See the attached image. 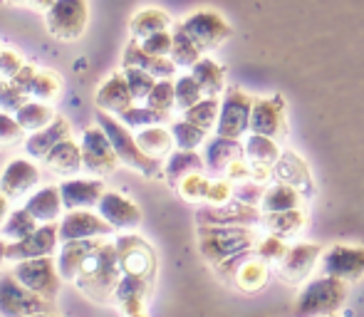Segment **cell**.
<instances>
[{
    "mask_svg": "<svg viewBox=\"0 0 364 317\" xmlns=\"http://www.w3.org/2000/svg\"><path fill=\"white\" fill-rule=\"evenodd\" d=\"M124 278L117 255L114 240H102L100 248L85 260L80 275L75 278V288L95 303H107L114 298L117 285Z\"/></svg>",
    "mask_w": 364,
    "mask_h": 317,
    "instance_id": "6da1fadb",
    "label": "cell"
},
{
    "mask_svg": "<svg viewBox=\"0 0 364 317\" xmlns=\"http://www.w3.org/2000/svg\"><path fill=\"white\" fill-rule=\"evenodd\" d=\"M95 119H97V124L105 129V134L109 136L112 146H114V154L119 156V161L124 163V166L144 173L146 178H161L164 176L161 158H151L149 154H144L141 146L136 144V136L132 134V129L124 124V122L114 119V114L102 112V109L95 112Z\"/></svg>",
    "mask_w": 364,
    "mask_h": 317,
    "instance_id": "7a4b0ae2",
    "label": "cell"
},
{
    "mask_svg": "<svg viewBox=\"0 0 364 317\" xmlns=\"http://www.w3.org/2000/svg\"><path fill=\"white\" fill-rule=\"evenodd\" d=\"M258 245V233L248 226H198V250L208 263L216 265L248 253Z\"/></svg>",
    "mask_w": 364,
    "mask_h": 317,
    "instance_id": "3957f363",
    "label": "cell"
},
{
    "mask_svg": "<svg viewBox=\"0 0 364 317\" xmlns=\"http://www.w3.org/2000/svg\"><path fill=\"white\" fill-rule=\"evenodd\" d=\"M347 300V283L330 275L310 280L297 295L295 315L297 317H332L342 310Z\"/></svg>",
    "mask_w": 364,
    "mask_h": 317,
    "instance_id": "277c9868",
    "label": "cell"
},
{
    "mask_svg": "<svg viewBox=\"0 0 364 317\" xmlns=\"http://www.w3.org/2000/svg\"><path fill=\"white\" fill-rule=\"evenodd\" d=\"M43 313H55L53 300L40 298L25 288L13 273L0 275V315L3 317H33Z\"/></svg>",
    "mask_w": 364,
    "mask_h": 317,
    "instance_id": "5b68a950",
    "label": "cell"
},
{
    "mask_svg": "<svg viewBox=\"0 0 364 317\" xmlns=\"http://www.w3.org/2000/svg\"><path fill=\"white\" fill-rule=\"evenodd\" d=\"M178 25L201 48V53H211V50L220 48L233 35L230 23L216 10H193Z\"/></svg>",
    "mask_w": 364,
    "mask_h": 317,
    "instance_id": "8992f818",
    "label": "cell"
},
{
    "mask_svg": "<svg viewBox=\"0 0 364 317\" xmlns=\"http://www.w3.org/2000/svg\"><path fill=\"white\" fill-rule=\"evenodd\" d=\"M114 248L119 255L122 273L132 278H141L154 285L156 278V253L141 236L136 233H122L114 238Z\"/></svg>",
    "mask_w": 364,
    "mask_h": 317,
    "instance_id": "52a82bcc",
    "label": "cell"
},
{
    "mask_svg": "<svg viewBox=\"0 0 364 317\" xmlns=\"http://www.w3.org/2000/svg\"><path fill=\"white\" fill-rule=\"evenodd\" d=\"M25 288L38 293L45 300H55L63 288V275L58 270V260L53 255L48 258H33V260H20L15 268L10 270Z\"/></svg>",
    "mask_w": 364,
    "mask_h": 317,
    "instance_id": "ba28073f",
    "label": "cell"
},
{
    "mask_svg": "<svg viewBox=\"0 0 364 317\" xmlns=\"http://www.w3.org/2000/svg\"><path fill=\"white\" fill-rule=\"evenodd\" d=\"M216 270H218V275L230 280V283L238 290H243V293H258V290H263L265 285H268V278H270L268 263H265L258 253H253V250L225 260V263L216 265Z\"/></svg>",
    "mask_w": 364,
    "mask_h": 317,
    "instance_id": "9c48e42d",
    "label": "cell"
},
{
    "mask_svg": "<svg viewBox=\"0 0 364 317\" xmlns=\"http://www.w3.org/2000/svg\"><path fill=\"white\" fill-rule=\"evenodd\" d=\"M250 114H253V97L245 95L240 87H228L223 100H220L216 134L228 136V139H240L250 129Z\"/></svg>",
    "mask_w": 364,
    "mask_h": 317,
    "instance_id": "30bf717a",
    "label": "cell"
},
{
    "mask_svg": "<svg viewBox=\"0 0 364 317\" xmlns=\"http://www.w3.org/2000/svg\"><path fill=\"white\" fill-rule=\"evenodd\" d=\"M45 23L50 35L63 43L82 38L87 28V0H55L53 8L45 10Z\"/></svg>",
    "mask_w": 364,
    "mask_h": 317,
    "instance_id": "8fae6325",
    "label": "cell"
},
{
    "mask_svg": "<svg viewBox=\"0 0 364 317\" xmlns=\"http://www.w3.org/2000/svg\"><path fill=\"white\" fill-rule=\"evenodd\" d=\"M82 161H85V168L95 176H109L114 173V168L119 166V156L114 154V146H112L109 136L105 134L100 124H92L82 131Z\"/></svg>",
    "mask_w": 364,
    "mask_h": 317,
    "instance_id": "7c38bea8",
    "label": "cell"
},
{
    "mask_svg": "<svg viewBox=\"0 0 364 317\" xmlns=\"http://www.w3.org/2000/svg\"><path fill=\"white\" fill-rule=\"evenodd\" d=\"M58 248H60V226L58 223H40L28 238L8 243L5 260L20 263V260L48 258V255H53Z\"/></svg>",
    "mask_w": 364,
    "mask_h": 317,
    "instance_id": "4fadbf2b",
    "label": "cell"
},
{
    "mask_svg": "<svg viewBox=\"0 0 364 317\" xmlns=\"http://www.w3.org/2000/svg\"><path fill=\"white\" fill-rule=\"evenodd\" d=\"M322 275H330L342 283H357L364 278V248L355 245H332L322 253Z\"/></svg>",
    "mask_w": 364,
    "mask_h": 317,
    "instance_id": "5bb4252c",
    "label": "cell"
},
{
    "mask_svg": "<svg viewBox=\"0 0 364 317\" xmlns=\"http://www.w3.org/2000/svg\"><path fill=\"white\" fill-rule=\"evenodd\" d=\"M60 243H70V240H92V238H109L114 228L100 216V213L90 211V208H77L68 211L60 218Z\"/></svg>",
    "mask_w": 364,
    "mask_h": 317,
    "instance_id": "9a60e30c",
    "label": "cell"
},
{
    "mask_svg": "<svg viewBox=\"0 0 364 317\" xmlns=\"http://www.w3.org/2000/svg\"><path fill=\"white\" fill-rule=\"evenodd\" d=\"M250 134L270 136V139H283L288 134L285 124V100L280 95L260 97L253 100V114H250Z\"/></svg>",
    "mask_w": 364,
    "mask_h": 317,
    "instance_id": "2e32d148",
    "label": "cell"
},
{
    "mask_svg": "<svg viewBox=\"0 0 364 317\" xmlns=\"http://www.w3.org/2000/svg\"><path fill=\"white\" fill-rule=\"evenodd\" d=\"M198 226H258L263 223V213L255 206L240 201H228L223 206H206L196 211Z\"/></svg>",
    "mask_w": 364,
    "mask_h": 317,
    "instance_id": "e0dca14e",
    "label": "cell"
},
{
    "mask_svg": "<svg viewBox=\"0 0 364 317\" xmlns=\"http://www.w3.org/2000/svg\"><path fill=\"white\" fill-rule=\"evenodd\" d=\"M322 258V248L317 243H297L290 245L285 258L278 263V275L288 285H300L302 280L310 278L317 260Z\"/></svg>",
    "mask_w": 364,
    "mask_h": 317,
    "instance_id": "ac0fdd59",
    "label": "cell"
},
{
    "mask_svg": "<svg viewBox=\"0 0 364 317\" xmlns=\"http://www.w3.org/2000/svg\"><path fill=\"white\" fill-rule=\"evenodd\" d=\"M40 183V168L30 158L15 156L0 171V191L8 198H23Z\"/></svg>",
    "mask_w": 364,
    "mask_h": 317,
    "instance_id": "d6986e66",
    "label": "cell"
},
{
    "mask_svg": "<svg viewBox=\"0 0 364 317\" xmlns=\"http://www.w3.org/2000/svg\"><path fill=\"white\" fill-rule=\"evenodd\" d=\"M97 213L109 223L114 231H134L141 223V208L132 198L117 191H105L97 203Z\"/></svg>",
    "mask_w": 364,
    "mask_h": 317,
    "instance_id": "ffe728a7",
    "label": "cell"
},
{
    "mask_svg": "<svg viewBox=\"0 0 364 317\" xmlns=\"http://www.w3.org/2000/svg\"><path fill=\"white\" fill-rule=\"evenodd\" d=\"M68 139H73V127H70V122L65 119L63 114H58L55 122H50L45 129H38V131H33V134H28V139L23 141L25 154L38 161V158L48 156L60 141H68Z\"/></svg>",
    "mask_w": 364,
    "mask_h": 317,
    "instance_id": "44dd1931",
    "label": "cell"
},
{
    "mask_svg": "<svg viewBox=\"0 0 364 317\" xmlns=\"http://www.w3.org/2000/svg\"><path fill=\"white\" fill-rule=\"evenodd\" d=\"M95 107L117 117L129 109V107H134V97H132V90H129V85H127L124 72H114L102 82L95 95Z\"/></svg>",
    "mask_w": 364,
    "mask_h": 317,
    "instance_id": "7402d4cb",
    "label": "cell"
},
{
    "mask_svg": "<svg viewBox=\"0 0 364 317\" xmlns=\"http://www.w3.org/2000/svg\"><path fill=\"white\" fill-rule=\"evenodd\" d=\"M65 211H77V208H97L100 198L105 196V183L100 178H68L60 183Z\"/></svg>",
    "mask_w": 364,
    "mask_h": 317,
    "instance_id": "603a6c76",
    "label": "cell"
},
{
    "mask_svg": "<svg viewBox=\"0 0 364 317\" xmlns=\"http://www.w3.org/2000/svg\"><path fill=\"white\" fill-rule=\"evenodd\" d=\"M151 283L141 278H132V275H124L117 285L114 293V303L119 305V310L124 313V317H149L146 315V298L151 295Z\"/></svg>",
    "mask_w": 364,
    "mask_h": 317,
    "instance_id": "cb8c5ba5",
    "label": "cell"
},
{
    "mask_svg": "<svg viewBox=\"0 0 364 317\" xmlns=\"http://www.w3.org/2000/svg\"><path fill=\"white\" fill-rule=\"evenodd\" d=\"M122 68H139L146 70L149 75H154L156 80H171L176 75V65L171 58H156V55H149L141 48L139 40L132 38V43L122 53Z\"/></svg>",
    "mask_w": 364,
    "mask_h": 317,
    "instance_id": "d4e9b609",
    "label": "cell"
},
{
    "mask_svg": "<svg viewBox=\"0 0 364 317\" xmlns=\"http://www.w3.org/2000/svg\"><path fill=\"white\" fill-rule=\"evenodd\" d=\"M105 238H92V240H70V243H60L58 253V270L63 275V280L75 283V278L80 275L85 260L100 248V243Z\"/></svg>",
    "mask_w": 364,
    "mask_h": 317,
    "instance_id": "484cf974",
    "label": "cell"
},
{
    "mask_svg": "<svg viewBox=\"0 0 364 317\" xmlns=\"http://www.w3.org/2000/svg\"><path fill=\"white\" fill-rule=\"evenodd\" d=\"M25 208L35 216L38 223H58L65 216V203H63V193L60 186H43L35 193H30Z\"/></svg>",
    "mask_w": 364,
    "mask_h": 317,
    "instance_id": "4316f807",
    "label": "cell"
},
{
    "mask_svg": "<svg viewBox=\"0 0 364 317\" xmlns=\"http://www.w3.org/2000/svg\"><path fill=\"white\" fill-rule=\"evenodd\" d=\"M43 161L50 171L58 173V176H65V178H73L85 168V161H82V146L77 144L75 139L60 141Z\"/></svg>",
    "mask_w": 364,
    "mask_h": 317,
    "instance_id": "83f0119b",
    "label": "cell"
},
{
    "mask_svg": "<svg viewBox=\"0 0 364 317\" xmlns=\"http://www.w3.org/2000/svg\"><path fill=\"white\" fill-rule=\"evenodd\" d=\"M273 176L278 178V181L292 183L295 188H300L302 196H310L312 188H315L312 186V176H310L307 163L297 154H292V151H283V154H280L278 163L273 166Z\"/></svg>",
    "mask_w": 364,
    "mask_h": 317,
    "instance_id": "f1b7e54d",
    "label": "cell"
},
{
    "mask_svg": "<svg viewBox=\"0 0 364 317\" xmlns=\"http://www.w3.org/2000/svg\"><path fill=\"white\" fill-rule=\"evenodd\" d=\"M245 154V146L238 139H228V136H213L211 141H206V168L213 173H225V168Z\"/></svg>",
    "mask_w": 364,
    "mask_h": 317,
    "instance_id": "f546056e",
    "label": "cell"
},
{
    "mask_svg": "<svg viewBox=\"0 0 364 317\" xmlns=\"http://www.w3.org/2000/svg\"><path fill=\"white\" fill-rule=\"evenodd\" d=\"M206 168V161H203L201 154L196 151H183V149H176L173 154H168L166 158V166H164V178L168 181V186L176 188L178 181L191 173H203Z\"/></svg>",
    "mask_w": 364,
    "mask_h": 317,
    "instance_id": "4dcf8cb0",
    "label": "cell"
},
{
    "mask_svg": "<svg viewBox=\"0 0 364 317\" xmlns=\"http://www.w3.org/2000/svg\"><path fill=\"white\" fill-rule=\"evenodd\" d=\"M173 20L166 10L161 8H144L139 13H134V18L129 20V33L134 40H146L154 33H164V30H171Z\"/></svg>",
    "mask_w": 364,
    "mask_h": 317,
    "instance_id": "1f68e13d",
    "label": "cell"
},
{
    "mask_svg": "<svg viewBox=\"0 0 364 317\" xmlns=\"http://www.w3.org/2000/svg\"><path fill=\"white\" fill-rule=\"evenodd\" d=\"M302 191L295 188L292 183H273L270 188H265L263 201H260V208L263 213H283V211H292V208H300L302 203Z\"/></svg>",
    "mask_w": 364,
    "mask_h": 317,
    "instance_id": "d6a6232c",
    "label": "cell"
},
{
    "mask_svg": "<svg viewBox=\"0 0 364 317\" xmlns=\"http://www.w3.org/2000/svg\"><path fill=\"white\" fill-rule=\"evenodd\" d=\"M191 75H193V80L201 85V90L206 97H218L220 92H223L225 68L223 65H218L213 58H206V55H203V58L191 68Z\"/></svg>",
    "mask_w": 364,
    "mask_h": 317,
    "instance_id": "836d02e7",
    "label": "cell"
},
{
    "mask_svg": "<svg viewBox=\"0 0 364 317\" xmlns=\"http://www.w3.org/2000/svg\"><path fill=\"white\" fill-rule=\"evenodd\" d=\"M136 144L141 146V151L149 154L151 158H164L171 154V149L176 144H173V134L171 129H166V127H146V129H139L136 131Z\"/></svg>",
    "mask_w": 364,
    "mask_h": 317,
    "instance_id": "e575fe53",
    "label": "cell"
},
{
    "mask_svg": "<svg viewBox=\"0 0 364 317\" xmlns=\"http://www.w3.org/2000/svg\"><path fill=\"white\" fill-rule=\"evenodd\" d=\"M55 117H58L55 107L45 104V102H38V100L25 102V104L15 112V119H18V124L23 127L28 134H33V131H38V129H45L50 122H55Z\"/></svg>",
    "mask_w": 364,
    "mask_h": 317,
    "instance_id": "d590c367",
    "label": "cell"
},
{
    "mask_svg": "<svg viewBox=\"0 0 364 317\" xmlns=\"http://www.w3.org/2000/svg\"><path fill=\"white\" fill-rule=\"evenodd\" d=\"M171 35H173V45H171V55H168V58L173 60L176 68H193V65L203 58L201 48L183 33V28L178 23H173Z\"/></svg>",
    "mask_w": 364,
    "mask_h": 317,
    "instance_id": "8d00e7d4",
    "label": "cell"
},
{
    "mask_svg": "<svg viewBox=\"0 0 364 317\" xmlns=\"http://www.w3.org/2000/svg\"><path fill=\"white\" fill-rule=\"evenodd\" d=\"M305 213L300 208H292V211H283V213H263V223L273 236L280 238H290L295 233H300L305 228Z\"/></svg>",
    "mask_w": 364,
    "mask_h": 317,
    "instance_id": "74e56055",
    "label": "cell"
},
{
    "mask_svg": "<svg viewBox=\"0 0 364 317\" xmlns=\"http://www.w3.org/2000/svg\"><path fill=\"white\" fill-rule=\"evenodd\" d=\"M40 223L35 221V216L28 211V208H15V211L8 213L5 223L0 226V238H5L8 243H15V240H23L28 238L30 233L38 228Z\"/></svg>",
    "mask_w": 364,
    "mask_h": 317,
    "instance_id": "f35d334b",
    "label": "cell"
},
{
    "mask_svg": "<svg viewBox=\"0 0 364 317\" xmlns=\"http://www.w3.org/2000/svg\"><path fill=\"white\" fill-rule=\"evenodd\" d=\"M280 146L275 139L270 136H260V134H250L245 141V158L250 163H265V166H275L280 158Z\"/></svg>",
    "mask_w": 364,
    "mask_h": 317,
    "instance_id": "ab89813d",
    "label": "cell"
},
{
    "mask_svg": "<svg viewBox=\"0 0 364 317\" xmlns=\"http://www.w3.org/2000/svg\"><path fill=\"white\" fill-rule=\"evenodd\" d=\"M60 90H63V77L58 72H53V70H38L25 92H28L30 100L50 102L60 95Z\"/></svg>",
    "mask_w": 364,
    "mask_h": 317,
    "instance_id": "60d3db41",
    "label": "cell"
},
{
    "mask_svg": "<svg viewBox=\"0 0 364 317\" xmlns=\"http://www.w3.org/2000/svg\"><path fill=\"white\" fill-rule=\"evenodd\" d=\"M218 114H220V100L218 97H203V100L196 102L191 109L183 112V119L208 131L218 124Z\"/></svg>",
    "mask_w": 364,
    "mask_h": 317,
    "instance_id": "b9f144b4",
    "label": "cell"
},
{
    "mask_svg": "<svg viewBox=\"0 0 364 317\" xmlns=\"http://www.w3.org/2000/svg\"><path fill=\"white\" fill-rule=\"evenodd\" d=\"M119 122H124L129 129H146V127H159L164 122H171V114H164V112L151 109L149 104L144 107H129L127 112L119 114Z\"/></svg>",
    "mask_w": 364,
    "mask_h": 317,
    "instance_id": "7bdbcfd3",
    "label": "cell"
},
{
    "mask_svg": "<svg viewBox=\"0 0 364 317\" xmlns=\"http://www.w3.org/2000/svg\"><path fill=\"white\" fill-rule=\"evenodd\" d=\"M171 134H173V144H176V149H183V151H196L198 146L206 141V129H201V127L191 124V122H186L181 117L178 122H173L171 124Z\"/></svg>",
    "mask_w": 364,
    "mask_h": 317,
    "instance_id": "ee69618b",
    "label": "cell"
},
{
    "mask_svg": "<svg viewBox=\"0 0 364 317\" xmlns=\"http://www.w3.org/2000/svg\"><path fill=\"white\" fill-rule=\"evenodd\" d=\"M173 90H176V107L181 112L191 109L196 102H201L203 97H206V95H203V90H201V85L193 80L191 72L181 75V77L173 80Z\"/></svg>",
    "mask_w": 364,
    "mask_h": 317,
    "instance_id": "f6af8a7d",
    "label": "cell"
},
{
    "mask_svg": "<svg viewBox=\"0 0 364 317\" xmlns=\"http://www.w3.org/2000/svg\"><path fill=\"white\" fill-rule=\"evenodd\" d=\"M122 72H124L134 102H146V97L151 95V90L156 87L159 80L154 77V75H149L146 70H139V68H124Z\"/></svg>",
    "mask_w": 364,
    "mask_h": 317,
    "instance_id": "bcb514c9",
    "label": "cell"
},
{
    "mask_svg": "<svg viewBox=\"0 0 364 317\" xmlns=\"http://www.w3.org/2000/svg\"><path fill=\"white\" fill-rule=\"evenodd\" d=\"M146 104L164 114H171V109L176 107V90H173L171 80H159L156 87L151 90V95L146 97Z\"/></svg>",
    "mask_w": 364,
    "mask_h": 317,
    "instance_id": "7dc6e473",
    "label": "cell"
},
{
    "mask_svg": "<svg viewBox=\"0 0 364 317\" xmlns=\"http://www.w3.org/2000/svg\"><path fill=\"white\" fill-rule=\"evenodd\" d=\"M208 186H211V178H206L203 173H191V176L178 181L176 191H178V196L186 198V201L198 203V201H206Z\"/></svg>",
    "mask_w": 364,
    "mask_h": 317,
    "instance_id": "c3c4849f",
    "label": "cell"
},
{
    "mask_svg": "<svg viewBox=\"0 0 364 317\" xmlns=\"http://www.w3.org/2000/svg\"><path fill=\"white\" fill-rule=\"evenodd\" d=\"M25 102H30L28 92L20 90L13 80H0V109L8 112V114H15Z\"/></svg>",
    "mask_w": 364,
    "mask_h": 317,
    "instance_id": "681fc988",
    "label": "cell"
},
{
    "mask_svg": "<svg viewBox=\"0 0 364 317\" xmlns=\"http://www.w3.org/2000/svg\"><path fill=\"white\" fill-rule=\"evenodd\" d=\"M288 248H290V245L285 243V238L273 236V233H270L268 238L258 240V245H255V253H258L265 263H280V260L285 258V253H288Z\"/></svg>",
    "mask_w": 364,
    "mask_h": 317,
    "instance_id": "f907efd6",
    "label": "cell"
},
{
    "mask_svg": "<svg viewBox=\"0 0 364 317\" xmlns=\"http://www.w3.org/2000/svg\"><path fill=\"white\" fill-rule=\"evenodd\" d=\"M23 134H25V129L18 124L15 114H8V112L0 109V149H3V146L18 144V141H25Z\"/></svg>",
    "mask_w": 364,
    "mask_h": 317,
    "instance_id": "816d5d0a",
    "label": "cell"
},
{
    "mask_svg": "<svg viewBox=\"0 0 364 317\" xmlns=\"http://www.w3.org/2000/svg\"><path fill=\"white\" fill-rule=\"evenodd\" d=\"M141 48L149 55H156V58H168L171 55V45H173V35L171 30H164V33H154L146 40H139Z\"/></svg>",
    "mask_w": 364,
    "mask_h": 317,
    "instance_id": "f5cc1de1",
    "label": "cell"
},
{
    "mask_svg": "<svg viewBox=\"0 0 364 317\" xmlns=\"http://www.w3.org/2000/svg\"><path fill=\"white\" fill-rule=\"evenodd\" d=\"M233 191H235V183L228 181V178H216L211 181L206 193V203L208 206H223V203L233 201Z\"/></svg>",
    "mask_w": 364,
    "mask_h": 317,
    "instance_id": "db71d44e",
    "label": "cell"
},
{
    "mask_svg": "<svg viewBox=\"0 0 364 317\" xmlns=\"http://www.w3.org/2000/svg\"><path fill=\"white\" fill-rule=\"evenodd\" d=\"M263 183L258 181H243L235 186L233 191V198L240 203H248V206H258L260 201H263Z\"/></svg>",
    "mask_w": 364,
    "mask_h": 317,
    "instance_id": "11a10c76",
    "label": "cell"
},
{
    "mask_svg": "<svg viewBox=\"0 0 364 317\" xmlns=\"http://www.w3.org/2000/svg\"><path fill=\"white\" fill-rule=\"evenodd\" d=\"M25 60L20 58L15 50H5L3 48V53H0V80H13L15 75L20 72V70L25 68Z\"/></svg>",
    "mask_w": 364,
    "mask_h": 317,
    "instance_id": "9f6ffc18",
    "label": "cell"
},
{
    "mask_svg": "<svg viewBox=\"0 0 364 317\" xmlns=\"http://www.w3.org/2000/svg\"><path fill=\"white\" fill-rule=\"evenodd\" d=\"M225 178H228V181H238V183L250 181V161H243V156L235 158V161L225 168Z\"/></svg>",
    "mask_w": 364,
    "mask_h": 317,
    "instance_id": "6f0895ef",
    "label": "cell"
},
{
    "mask_svg": "<svg viewBox=\"0 0 364 317\" xmlns=\"http://www.w3.org/2000/svg\"><path fill=\"white\" fill-rule=\"evenodd\" d=\"M8 213H10V198L5 196L3 191H0V226L5 223V218H8Z\"/></svg>",
    "mask_w": 364,
    "mask_h": 317,
    "instance_id": "680465c9",
    "label": "cell"
},
{
    "mask_svg": "<svg viewBox=\"0 0 364 317\" xmlns=\"http://www.w3.org/2000/svg\"><path fill=\"white\" fill-rule=\"evenodd\" d=\"M28 3L33 5V8H38V10H50L55 0H28Z\"/></svg>",
    "mask_w": 364,
    "mask_h": 317,
    "instance_id": "91938a15",
    "label": "cell"
},
{
    "mask_svg": "<svg viewBox=\"0 0 364 317\" xmlns=\"http://www.w3.org/2000/svg\"><path fill=\"white\" fill-rule=\"evenodd\" d=\"M5 250H8V240L0 238V265H3V260H5Z\"/></svg>",
    "mask_w": 364,
    "mask_h": 317,
    "instance_id": "94428289",
    "label": "cell"
},
{
    "mask_svg": "<svg viewBox=\"0 0 364 317\" xmlns=\"http://www.w3.org/2000/svg\"><path fill=\"white\" fill-rule=\"evenodd\" d=\"M33 317H60L58 313H43V315H33Z\"/></svg>",
    "mask_w": 364,
    "mask_h": 317,
    "instance_id": "6125c7cd",
    "label": "cell"
},
{
    "mask_svg": "<svg viewBox=\"0 0 364 317\" xmlns=\"http://www.w3.org/2000/svg\"><path fill=\"white\" fill-rule=\"evenodd\" d=\"M3 3H8V5H13V3H23V0H3ZM28 3V0H25Z\"/></svg>",
    "mask_w": 364,
    "mask_h": 317,
    "instance_id": "be15d7a7",
    "label": "cell"
},
{
    "mask_svg": "<svg viewBox=\"0 0 364 317\" xmlns=\"http://www.w3.org/2000/svg\"><path fill=\"white\" fill-rule=\"evenodd\" d=\"M0 53H3V45H0Z\"/></svg>",
    "mask_w": 364,
    "mask_h": 317,
    "instance_id": "e7e4bbea",
    "label": "cell"
},
{
    "mask_svg": "<svg viewBox=\"0 0 364 317\" xmlns=\"http://www.w3.org/2000/svg\"><path fill=\"white\" fill-rule=\"evenodd\" d=\"M332 317H337V315H332Z\"/></svg>",
    "mask_w": 364,
    "mask_h": 317,
    "instance_id": "03108f58",
    "label": "cell"
}]
</instances>
